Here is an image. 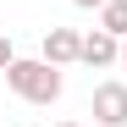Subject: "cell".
Returning a JSON list of instances; mask_svg holds the SVG:
<instances>
[{
  "instance_id": "cell-1",
  "label": "cell",
  "mask_w": 127,
  "mask_h": 127,
  "mask_svg": "<svg viewBox=\"0 0 127 127\" xmlns=\"http://www.w3.org/2000/svg\"><path fill=\"white\" fill-rule=\"evenodd\" d=\"M6 89L22 99V105H55L61 89H66V77H61V66L44 61V55H17L11 66H6Z\"/></svg>"
},
{
  "instance_id": "cell-4",
  "label": "cell",
  "mask_w": 127,
  "mask_h": 127,
  "mask_svg": "<svg viewBox=\"0 0 127 127\" xmlns=\"http://www.w3.org/2000/svg\"><path fill=\"white\" fill-rule=\"evenodd\" d=\"M39 55L55 61V66H72V61H83V33L77 28H50L44 44H39Z\"/></svg>"
},
{
  "instance_id": "cell-2",
  "label": "cell",
  "mask_w": 127,
  "mask_h": 127,
  "mask_svg": "<svg viewBox=\"0 0 127 127\" xmlns=\"http://www.w3.org/2000/svg\"><path fill=\"white\" fill-rule=\"evenodd\" d=\"M89 116H94V127H127V83H122V77L94 83V94H89Z\"/></svg>"
},
{
  "instance_id": "cell-5",
  "label": "cell",
  "mask_w": 127,
  "mask_h": 127,
  "mask_svg": "<svg viewBox=\"0 0 127 127\" xmlns=\"http://www.w3.org/2000/svg\"><path fill=\"white\" fill-rule=\"evenodd\" d=\"M99 28L116 33V39H127V0H105L99 6Z\"/></svg>"
},
{
  "instance_id": "cell-9",
  "label": "cell",
  "mask_w": 127,
  "mask_h": 127,
  "mask_svg": "<svg viewBox=\"0 0 127 127\" xmlns=\"http://www.w3.org/2000/svg\"><path fill=\"white\" fill-rule=\"evenodd\" d=\"M55 127H83V122H55Z\"/></svg>"
},
{
  "instance_id": "cell-8",
  "label": "cell",
  "mask_w": 127,
  "mask_h": 127,
  "mask_svg": "<svg viewBox=\"0 0 127 127\" xmlns=\"http://www.w3.org/2000/svg\"><path fill=\"white\" fill-rule=\"evenodd\" d=\"M122 72H127V39H122Z\"/></svg>"
},
{
  "instance_id": "cell-6",
  "label": "cell",
  "mask_w": 127,
  "mask_h": 127,
  "mask_svg": "<svg viewBox=\"0 0 127 127\" xmlns=\"http://www.w3.org/2000/svg\"><path fill=\"white\" fill-rule=\"evenodd\" d=\"M11 61H17V44H11V39H6V33H0V72H6V66H11Z\"/></svg>"
},
{
  "instance_id": "cell-3",
  "label": "cell",
  "mask_w": 127,
  "mask_h": 127,
  "mask_svg": "<svg viewBox=\"0 0 127 127\" xmlns=\"http://www.w3.org/2000/svg\"><path fill=\"white\" fill-rule=\"evenodd\" d=\"M83 66H99V72L122 66V39H116V33H105V28L83 33Z\"/></svg>"
},
{
  "instance_id": "cell-7",
  "label": "cell",
  "mask_w": 127,
  "mask_h": 127,
  "mask_svg": "<svg viewBox=\"0 0 127 127\" xmlns=\"http://www.w3.org/2000/svg\"><path fill=\"white\" fill-rule=\"evenodd\" d=\"M72 6H77V11H99L105 0H72Z\"/></svg>"
}]
</instances>
